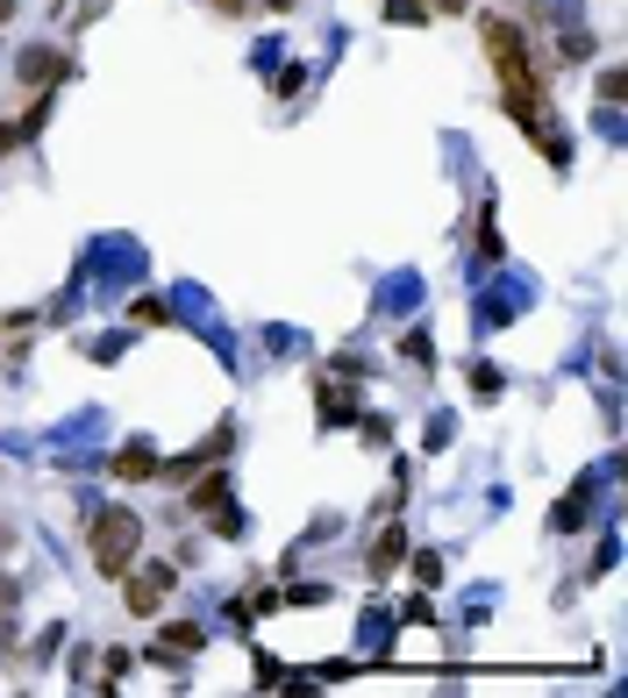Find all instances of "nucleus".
I'll list each match as a JSON object with an SVG mask.
<instances>
[{"instance_id": "obj_1", "label": "nucleus", "mask_w": 628, "mask_h": 698, "mask_svg": "<svg viewBox=\"0 0 628 698\" xmlns=\"http://www.w3.org/2000/svg\"><path fill=\"white\" fill-rule=\"evenodd\" d=\"M137 549H143V521L137 513H94V570L100 578H115L122 585L129 578V564H137Z\"/></svg>"}, {"instance_id": "obj_2", "label": "nucleus", "mask_w": 628, "mask_h": 698, "mask_svg": "<svg viewBox=\"0 0 628 698\" xmlns=\"http://www.w3.org/2000/svg\"><path fill=\"white\" fill-rule=\"evenodd\" d=\"M164 585H172V564H143V578L129 570V578H122V606H129L137 620H151L158 606H164Z\"/></svg>"}, {"instance_id": "obj_3", "label": "nucleus", "mask_w": 628, "mask_h": 698, "mask_svg": "<svg viewBox=\"0 0 628 698\" xmlns=\"http://www.w3.org/2000/svg\"><path fill=\"white\" fill-rule=\"evenodd\" d=\"M22 79L36 86V94H51V86L65 79V57H57L51 43H36V51H22Z\"/></svg>"}, {"instance_id": "obj_4", "label": "nucleus", "mask_w": 628, "mask_h": 698, "mask_svg": "<svg viewBox=\"0 0 628 698\" xmlns=\"http://www.w3.org/2000/svg\"><path fill=\"white\" fill-rule=\"evenodd\" d=\"M108 470H115L122 484H143V478H158L164 463H158V449H151V443H129L122 457H108Z\"/></svg>"}, {"instance_id": "obj_5", "label": "nucleus", "mask_w": 628, "mask_h": 698, "mask_svg": "<svg viewBox=\"0 0 628 698\" xmlns=\"http://www.w3.org/2000/svg\"><path fill=\"white\" fill-rule=\"evenodd\" d=\"M215 506H229V470H221V463H207V478L186 492V513H215Z\"/></svg>"}, {"instance_id": "obj_6", "label": "nucleus", "mask_w": 628, "mask_h": 698, "mask_svg": "<svg viewBox=\"0 0 628 698\" xmlns=\"http://www.w3.org/2000/svg\"><path fill=\"white\" fill-rule=\"evenodd\" d=\"M400 556H408V527H386V535L371 542V578H393Z\"/></svg>"}, {"instance_id": "obj_7", "label": "nucleus", "mask_w": 628, "mask_h": 698, "mask_svg": "<svg viewBox=\"0 0 628 698\" xmlns=\"http://www.w3.org/2000/svg\"><path fill=\"white\" fill-rule=\"evenodd\" d=\"M422 14H429L422 0H386V22H422Z\"/></svg>"}, {"instance_id": "obj_8", "label": "nucleus", "mask_w": 628, "mask_h": 698, "mask_svg": "<svg viewBox=\"0 0 628 698\" xmlns=\"http://www.w3.org/2000/svg\"><path fill=\"white\" fill-rule=\"evenodd\" d=\"M172 648H186V656H193V648H201V634H193V628H164V656H172Z\"/></svg>"}, {"instance_id": "obj_9", "label": "nucleus", "mask_w": 628, "mask_h": 698, "mask_svg": "<svg viewBox=\"0 0 628 698\" xmlns=\"http://www.w3.org/2000/svg\"><path fill=\"white\" fill-rule=\"evenodd\" d=\"M578 521H586V492H572V499L557 506V527H578Z\"/></svg>"}, {"instance_id": "obj_10", "label": "nucleus", "mask_w": 628, "mask_h": 698, "mask_svg": "<svg viewBox=\"0 0 628 698\" xmlns=\"http://www.w3.org/2000/svg\"><path fill=\"white\" fill-rule=\"evenodd\" d=\"M14 150H22V121H14V129L0 121V157H14Z\"/></svg>"}, {"instance_id": "obj_11", "label": "nucleus", "mask_w": 628, "mask_h": 698, "mask_svg": "<svg viewBox=\"0 0 628 698\" xmlns=\"http://www.w3.org/2000/svg\"><path fill=\"white\" fill-rule=\"evenodd\" d=\"M215 8H221V14H243V8H250V0H215Z\"/></svg>"}, {"instance_id": "obj_12", "label": "nucleus", "mask_w": 628, "mask_h": 698, "mask_svg": "<svg viewBox=\"0 0 628 698\" xmlns=\"http://www.w3.org/2000/svg\"><path fill=\"white\" fill-rule=\"evenodd\" d=\"M436 14H465V0H436Z\"/></svg>"}, {"instance_id": "obj_13", "label": "nucleus", "mask_w": 628, "mask_h": 698, "mask_svg": "<svg viewBox=\"0 0 628 698\" xmlns=\"http://www.w3.org/2000/svg\"><path fill=\"white\" fill-rule=\"evenodd\" d=\"M264 8H279V14H286V8H293V0H264Z\"/></svg>"}, {"instance_id": "obj_14", "label": "nucleus", "mask_w": 628, "mask_h": 698, "mask_svg": "<svg viewBox=\"0 0 628 698\" xmlns=\"http://www.w3.org/2000/svg\"><path fill=\"white\" fill-rule=\"evenodd\" d=\"M8 14H14V0H0V22H8Z\"/></svg>"}]
</instances>
